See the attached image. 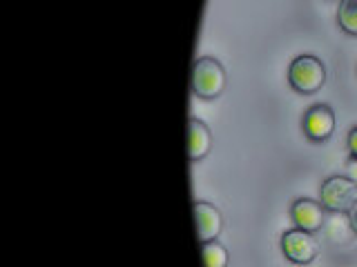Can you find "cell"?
<instances>
[{
    "instance_id": "10",
    "label": "cell",
    "mask_w": 357,
    "mask_h": 267,
    "mask_svg": "<svg viewBox=\"0 0 357 267\" xmlns=\"http://www.w3.org/2000/svg\"><path fill=\"white\" fill-rule=\"evenodd\" d=\"M337 22L346 33L357 36V0H342L337 9Z\"/></svg>"
},
{
    "instance_id": "6",
    "label": "cell",
    "mask_w": 357,
    "mask_h": 267,
    "mask_svg": "<svg viewBox=\"0 0 357 267\" xmlns=\"http://www.w3.org/2000/svg\"><path fill=\"white\" fill-rule=\"evenodd\" d=\"M195 222H197V238H199V243L217 241L221 229H223L221 211L215 205L204 203V200L195 203Z\"/></svg>"
},
{
    "instance_id": "13",
    "label": "cell",
    "mask_w": 357,
    "mask_h": 267,
    "mask_svg": "<svg viewBox=\"0 0 357 267\" xmlns=\"http://www.w3.org/2000/svg\"><path fill=\"white\" fill-rule=\"evenodd\" d=\"M340 3H342V0H340Z\"/></svg>"
},
{
    "instance_id": "7",
    "label": "cell",
    "mask_w": 357,
    "mask_h": 267,
    "mask_svg": "<svg viewBox=\"0 0 357 267\" xmlns=\"http://www.w3.org/2000/svg\"><path fill=\"white\" fill-rule=\"evenodd\" d=\"M290 216H293V222L299 229L315 234L324 225V205L321 200L297 198L293 207H290Z\"/></svg>"
},
{
    "instance_id": "9",
    "label": "cell",
    "mask_w": 357,
    "mask_h": 267,
    "mask_svg": "<svg viewBox=\"0 0 357 267\" xmlns=\"http://www.w3.org/2000/svg\"><path fill=\"white\" fill-rule=\"evenodd\" d=\"M201 261L204 267H228V250L219 241L201 243Z\"/></svg>"
},
{
    "instance_id": "4",
    "label": "cell",
    "mask_w": 357,
    "mask_h": 267,
    "mask_svg": "<svg viewBox=\"0 0 357 267\" xmlns=\"http://www.w3.org/2000/svg\"><path fill=\"white\" fill-rule=\"evenodd\" d=\"M282 252L284 256L295 265H308L317 259L319 254V245L317 241L312 238L310 232L304 229H288L282 236Z\"/></svg>"
},
{
    "instance_id": "12",
    "label": "cell",
    "mask_w": 357,
    "mask_h": 267,
    "mask_svg": "<svg viewBox=\"0 0 357 267\" xmlns=\"http://www.w3.org/2000/svg\"><path fill=\"white\" fill-rule=\"evenodd\" d=\"M349 222H351V229L357 234V207H353V209L349 211Z\"/></svg>"
},
{
    "instance_id": "11",
    "label": "cell",
    "mask_w": 357,
    "mask_h": 267,
    "mask_svg": "<svg viewBox=\"0 0 357 267\" xmlns=\"http://www.w3.org/2000/svg\"><path fill=\"white\" fill-rule=\"evenodd\" d=\"M349 152L353 159H357V127H353L349 134Z\"/></svg>"
},
{
    "instance_id": "3",
    "label": "cell",
    "mask_w": 357,
    "mask_h": 267,
    "mask_svg": "<svg viewBox=\"0 0 357 267\" xmlns=\"http://www.w3.org/2000/svg\"><path fill=\"white\" fill-rule=\"evenodd\" d=\"M319 200L324 209L349 214L357 207V183L349 176H331L319 187Z\"/></svg>"
},
{
    "instance_id": "1",
    "label": "cell",
    "mask_w": 357,
    "mask_h": 267,
    "mask_svg": "<svg viewBox=\"0 0 357 267\" xmlns=\"http://www.w3.org/2000/svg\"><path fill=\"white\" fill-rule=\"evenodd\" d=\"M192 94L201 100H215L223 94L226 89V70L217 58H210V56H201L197 58L192 67Z\"/></svg>"
},
{
    "instance_id": "5",
    "label": "cell",
    "mask_w": 357,
    "mask_h": 267,
    "mask_svg": "<svg viewBox=\"0 0 357 267\" xmlns=\"http://www.w3.org/2000/svg\"><path fill=\"white\" fill-rule=\"evenodd\" d=\"M304 134L312 143H324L333 136L335 131V114L328 105H312L306 109L304 120H301Z\"/></svg>"
},
{
    "instance_id": "2",
    "label": "cell",
    "mask_w": 357,
    "mask_h": 267,
    "mask_svg": "<svg viewBox=\"0 0 357 267\" xmlns=\"http://www.w3.org/2000/svg\"><path fill=\"white\" fill-rule=\"evenodd\" d=\"M288 83L297 94L310 96V94L319 92L324 83H326V67H324V63L317 58V56L301 54L290 63Z\"/></svg>"
},
{
    "instance_id": "8",
    "label": "cell",
    "mask_w": 357,
    "mask_h": 267,
    "mask_svg": "<svg viewBox=\"0 0 357 267\" xmlns=\"http://www.w3.org/2000/svg\"><path fill=\"white\" fill-rule=\"evenodd\" d=\"M210 149H212V134L208 125L201 122L199 118H190L188 120V159L197 163L201 159H206Z\"/></svg>"
}]
</instances>
